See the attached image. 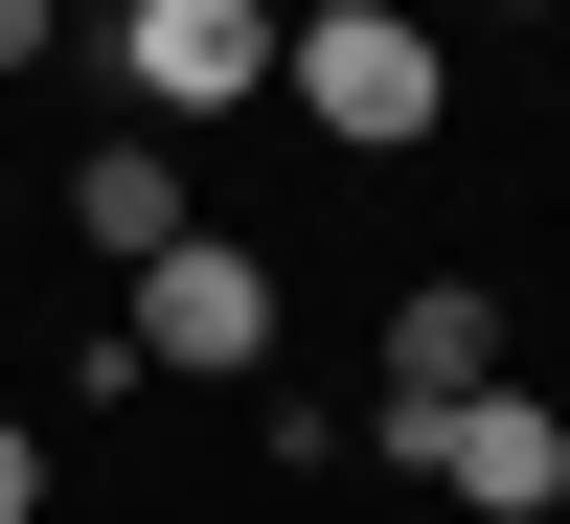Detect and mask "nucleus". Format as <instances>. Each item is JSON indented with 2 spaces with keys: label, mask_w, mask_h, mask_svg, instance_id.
<instances>
[{
  "label": "nucleus",
  "mask_w": 570,
  "mask_h": 524,
  "mask_svg": "<svg viewBox=\"0 0 570 524\" xmlns=\"http://www.w3.org/2000/svg\"><path fill=\"white\" fill-rule=\"evenodd\" d=\"M137 365H206V388H274V274L228 251V228H183L160 274H137V319H115Z\"/></svg>",
  "instance_id": "obj_2"
},
{
  "label": "nucleus",
  "mask_w": 570,
  "mask_h": 524,
  "mask_svg": "<svg viewBox=\"0 0 570 524\" xmlns=\"http://www.w3.org/2000/svg\"><path fill=\"white\" fill-rule=\"evenodd\" d=\"M274 46H297L274 0H137V23H115V69L160 91V115H228V91H274Z\"/></svg>",
  "instance_id": "obj_5"
},
{
  "label": "nucleus",
  "mask_w": 570,
  "mask_h": 524,
  "mask_svg": "<svg viewBox=\"0 0 570 524\" xmlns=\"http://www.w3.org/2000/svg\"><path fill=\"white\" fill-rule=\"evenodd\" d=\"M502 23H548V0H502Z\"/></svg>",
  "instance_id": "obj_11"
},
{
  "label": "nucleus",
  "mask_w": 570,
  "mask_h": 524,
  "mask_svg": "<svg viewBox=\"0 0 570 524\" xmlns=\"http://www.w3.org/2000/svg\"><path fill=\"white\" fill-rule=\"evenodd\" d=\"M23 502H46V456H23V411H0V524H23Z\"/></svg>",
  "instance_id": "obj_8"
},
{
  "label": "nucleus",
  "mask_w": 570,
  "mask_h": 524,
  "mask_svg": "<svg viewBox=\"0 0 570 524\" xmlns=\"http://www.w3.org/2000/svg\"><path fill=\"white\" fill-rule=\"evenodd\" d=\"M274 23H343V0H274Z\"/></svg>",
  "instance_id": "obj_9"
},
{
  "label": "nucleus",
  "mask_w": 570,
  "mask_h": 524,
  "mask_svg": "<svg viewBox=\"0 0 570 524\" xmlns=\"http://www.w3.org/2000/svg\"><path fill=\"white\" fill-rule=\"evenodd\" d=\"M69 228H91L115 274H160V251H183V160H160V137H91V160H69Z\"/></svg>",
  "instance_id": "obj_6"
},
{
  "label": "nucleus",
  "mask_w": 570,
  "mask_h": 524,
  "mask_svg": "<svg viewBox=\"0 0 570 524\" xmlns=\"http://www.w3.org/2000/svg\"><path fill=\"white\" fill-rule=\"evenodd\" d=\"M274 91H297L320 137H365V160H411V137L456 115V69H434V23H389V0H343V23H297V46H274Z\"/></svg>",
  "instance_id": "obj_1"
},
{
  "label": "nucleus",
  "mask_w": 570,
  "mask_h": 524,
  "mask_svg": "<svg viewBox=\"0 0 570 524\" xmlns=\"http://www.w3.org/2000/svg\"><path fill=\"white\" fill-rule=\"evenodd\" d=\"M502 388V297L480 274H411L389 297V388H365V434H434V411H480Z\"/></svg>",
  "instance_id": "obj_3"
},
{
  "label": "nucleus",
  "mask_w": 570,
  "mask_h": 524,
  "mask_svg": "<svg viewBox=\"0 0 570 524\" xmlns=\"http://www.w3.org/2000/svg\"><path fill=\"white\" fill-rule=\"evenodd\" d=\"M389 479H456L480 524H548L570 502V434H548L525 388H480V411H434V434H389Z\"/></svg>",
  "instance_id": "obj_4"
},
{
  "label": "nucleus",
  "mask_w": 570,
  "mask_h": 524,
  "mask_svg": "<svg viewBox=\"0 0 570 524\" xmlns=\"http://www.w3.org/2000/svg\"><path fill=\"white\" fill-rule=\"evenodd\" d=\"M46 46H69V0H0V69H46Z\"/></svg>",
  "instance_id": "obj_7"
},
{
  "label": "nucleus",
  "mask_w": 570,
  "mask_h": 524,
  "mask_svg": "<svg viewBox=\"0 0 570 524\" xmlns=\"http://www.w3.org/2000/svg\"><path fill=\"white\" fill-rule=\"evenodd\" d=\"M69 23H137V0H69Z\"/></svg>",
  "instance_id": "obj_10"
},
{
  "label": "nucleus",
  "mask_w": 570,
  "mask_h": 524,
  "mask_svg": "<svg viewBox=\"0 0 570 524\" xmlns=\"http://www.w3.org/2000/svg\"><path fill=\"white\" fill-rule=\"evenodd\" d=\"M0 228H23V182H0Z\"/></svg>",
  "instance_id": "obj_12"
}]
</instances>
